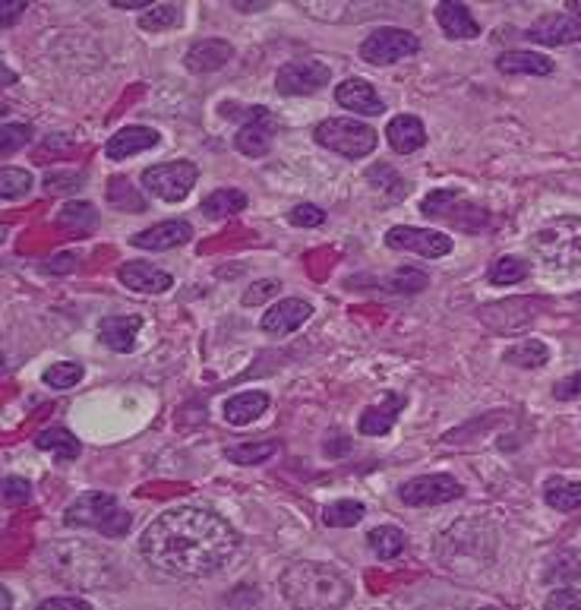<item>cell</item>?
<instances>
[{"instance_id": "cell-1", "label": "cell", "mask_w": 581, "mask_h": 610, "mask_svg": "<svg viewBox=\"0 0 581 610\" xmlns=\"http://www.w3.org/2000/svg\"><path fill=\"white\" fill-rule=\"evenodd\" d=\"M143 560L158 573L174 579H206L222 573L237 557V528L206 506L165 509L149 528L143 541Z\"/></svg>"}, {"instance_id": "cell-2", "label": "cell", "mask_w": 581, "mask_h": 610, "mask_svg": "<svg viewBox=\"0 0 581 610\" xmlns=\"http://www.w3.org/2000/svg\"><path fill=\"white\" fill-rule=\"evenodd\" d=\"M278 592L300 610H335L351 601V582L329 563L304 560L285 569L278 579Z\"/></svg>"}, {"instance_id": "cell-3", "label": "cell", "mask_w": 581, "mask_h": 610, "mask_svg": "<svg viewBox=\"0 0 581 610\" xmlns=\"http://www.w3.org/2000/svg\"><path fill=\"white\" fill-rule=\"evenodd\" d=\"M436 557L455 573H477L496 557V531L480 519H462L436 538Z\"/></svg>"}, {"instance_id": "cell-4", "label": "cell", "mask_w": 581, "mask_h": 610, "mask_svg": "<svg viewBox=\"0 0 581 610\" xmlns=\"http://www.w3.org/2000/svg\"><path fill=\"white\" fill-rule=\"evenodd\" d=\"M64 522L70 528H92L105 538H124L133 528V516L120 506V500L114 494H102V490L76 497L64 513Z\"/></svg>"}, {"instance_id": "cell-5", "label": "cell", "mask_w": 581, "mask_h": 610, "mask_svg": "<svg viewBox=\"0 0 581 610\" xmlns=\"http://www.w3.org/2000/svg\"><path fill=\"white\" fill-rule=\"evenodd\" d=\"M531 247L540 263L550 269H578L581 266V219L578 215H559L540 225L531 238Z\"/></svg>"}, {"instance_id": "cell-6", "label": "cell", "mask_w": 581, "mask_h": 610, "mask_svg": "<svg viewBox=\"0 0 581 610\" xmlns=\"http://www.w3.org/2000/svg\"><path fill=\"white\" fill-rule=\"evenodd\" d=\"M420 212H424L427 219H439L465 234H480L490 225V209L468 200L462 190H433L427 200L420 203Z\"/></svg>"}, {"instance_id": "cell-7", "label": "cell", "mask_w": 581, "mask_h": 610, "mask_svg": "<svg viewBox=\"0 0 581 610\" xmlns=\"http://www.w3.org/2000/svg\"><path fill=\"white\" fill-rule=\"evenodd\" d=\"M313 136L319 146L342 155V159H364L379 143L376 130L370 124H360L357 117H329L313 130Z\"/></svg>"}, {"instance_id": "cell-8", "label": "cell", "mask_w": 581, "mask_h": 610, "mask_svg": "<svg viewBox=\"0 0 581 610\" xmlns=\"http://www.w3.org/2000/svg\"><path fill=\"white\" fill-rule=\"evenodd\" d=\"M420 51V38L408 29H376L370 32L364 42H360V57L373 67H389L405 61V57H414Z\"/></svg>"}, {"instance_id": "cell-9", "label": "cell", "mask_w": 581, "mask_h": 610, "mask_svg": "<svg viewBox=\"0 0 581 610\" xmlns=\"http://www.w3.org/2000/svg\"><path fill=\"white\" fill-rule=\"evenodd\" d=\"M199 168L193 162H165L143 171V187L165 203H180L196 187Z\"/></svg>"}, {"instance_id": "cell-10", "label": "cell", "mask_w": 581, "mask_h": 610, "mask_svg": "<svg viewBox=\"0 0 581 610\" xmlns=\"http://www.w3.org/2000/svg\"><path fill=\"white\" fill-rule=\"evenodd\" d=\"M398 497L414 509H427V506H443V503L465 497V487L452 475H420L398 487Z\"/></svg>"}, {"instance_id": "cell-11", "label": "cell", "mask_w": 581, "mask_h": 610, "mask_svg": "<svg viewBox=\"0 0 581 610\" xmlns=\"http://www.w3.org/2000/svg\"><path fill=\"white\" fill-rule=\"evenodd\" d=\"M332 80L329 64L316 61V57H297V61L285 64L275 76L278 95H313L319 89H326Z\"/></svg>"}, {"instance_id": "cell-12", "label": "cell", "mask_w": 581, "mask_h": 610, "mask_svg": "<svg viewBox=\"0 0 581 610\" xmlns=\"http://www.w3.org/2000/svg\"><path fill=\"white\" fill-rule=\"evenodd\" d=\"M386 244L392 250H411L417 257L439 260L452 253V238L443 231H430V228H411V225H395L386 234Z\"/></svg>"}, {"instance_id": "cell-13", "label": "cell", "mask_w": 581, "mask_h": 610, "mask_svg": "<svg viewBox=\"0 0 581 610\" xmlns=\"http://www.w3.org/2000/svg\"><path fill=\"white\" fill-rule=\"evenodd\" d=\"M278 133L275 117L266 108H250L247 111V124L237 130L234 136V149L240 155H250V159H263L272 149V140Z\"/></svg>"}, {"instance_id": "cell-14", "label": "cell", "mask_w": 581, "mask_h": 610, "mask_svg": "<svg viewBox=\"0 0 581 610\" xmlns=\"http://www.w3.org/2000/svg\"><path fill=\"white\" fill-rule=\"evenodd\" d=\"M537 304L534 298H512V301H496L480 310V320H484L499 336H512V332L525 329L537 317Z\"/></svg>"}, {"instance_id": "cell-15", "label": "cell", "mask_w": 581, "mask_h": 610, "mask_svg": "<svg viewBox=\"0 0 581 610\" xmlns=\"http://www.w3.org/2000/svg\"><path fill=\"white\" fill-rule=\"evenodd\" d=\"M525 38L534 45H547V48L578 45L581 42V19L572 13H544L540 19H534V26L525 32Z\"/></svg>"}, {"instance_id": "cell-16", "label": "cell", "mask_w": 581, "mask_h": 610, "mask_svg": "<svg viewBox=\"0 0 581 610\" xmlns=\"http://www.w3.org/2000/svg\"><path fill=\"white\" fill-rule=\"evenodd\" d=\"M310 317H313V304L310 301H304V298H285V301L272 304L263 313L259 329L269 332V336H288V332L300 329Z\"/></svg>"}, {"instance_id": "cell-17", "label": "cell", "mask_w": 581, "mask_h": 610, "mask_svg": "<svg viewBox=\"0 0 581 610\" xmlns=\"http://www.w3.org/2000/svg\"><path fill=\"white\" fill-rule=\"evenodd\" d=\"M193 238V225L187 219H165L146 231H139L130 238L133 247L139 250H174Z\"/></svg>"}, {"instance_id": "cell-18", "label": "cell", "mask_w": 581, "mask_h": 610, "mask_svg": "<svg viewBox=\"0 0 581 610\" xmlns=\"http://www.w3.org/2000/svg\"><path fill=\"white\" fill-rule=\"evenodd\" d=\"M117 279L120 285H127L130 291H139V294H165L174 288V279L171 272L158 269L146 260H133V263H124L117 269Z\"/></svg>"}, {"instance_id": "cell-19", "label": "cell", "mask_w": 581, "mask_h": 610, "mask_svg": "<svg viewBox=\"0 0 581 610\" xmlns=\"http://www.w3.org/2000/svg\"><path fill=\"white\" fill-rule=\"evenodd\" d=\"M405 396L402 392H386L383 402H376L370 408H364V415H360L357 421V430L360 434H367V437H383L389 434V430L395 427L398 415H402V408H405Z\"/></svg>"}, {"instance_id": "cell-20", "label": "cell", "mask_w": 581, "mask_h": 610, "mask_svg": "<svg viewBox=\"0 0 581 610\" xmlns=\"http://www.w3.org/2000/svg\"><path fill=\"white\" fill-rule=\"evenodd\" d=\"M335 102L348 108V111H357V114H364V117H379L383 114V98H379V92L367 83V80H345V83H338L335 86Z\"/></svg>"}, {"instance_id": "cell-21", "label": "cell", "mask_w": 581, "mask_h": 610, "mask_svg": "<svg viewBox=\"0 0 581 610\" xmlns=\"http://www.w3.org/2000/svg\"><path fill=\"white\" fill-rule=\"evenodd\" d=\"M231 54H234V48L225 38H203V42L190 45L184 64L193 73H215L231 61Z\"/></svg>"}, {"instance_id": "cell-22", "label": "cell", "mask_w": 581, "mask_h": 610, "mask_svg": "<svg viewBox=\"0 0 581 610\" xmlns=\"http://www.w3.org/2000/svg\"><path fill=\"white\" fill-rule=\"evenodd\" d=\"M386 140H389V146L395 152L411 155V152L427 146V127L414 114H398V117H392L389 127H386Z\"/></svg>"}, {"instance_id": "cell-23", "label": "cell", "mask_w": 581, "mask_h": 610, "mask_svg": "<svg viewBox=\"0 0 581 610\" xmlns=\"http://www.w3.org/2000/svg\"><path fill=\"white\" fill-rule=\"evenodd\" d=\"M496 70L503 76H550L556 64L547 54L534 51H503L496 57Z\"/></svg>"}, {"instance_id": "cell-24", "label": "cell", "mask_w": 581, "mask_h": 610, "mask_svg": "<svg viewBox=\"0 0 581 610\" xmlns=\"http://www.w3.org/2000/svg\"><path fill=\"white\" fill-rule=\"evenodd\" d=\"M152 146H158V133L155 130H149V127H124L105 143V155L111 162H120V159H127V155L146 152Z\"/></svg>"}, {"instance_id": "cell-25", "label": "cell", "mask_w": 581, "mask_h": 610, "mask_svg": "<svg viewBox=\"0 0 581 610\" xmlns=\"http://www.w3.org/2000/svg\"><path fill=\"white\" fill-rule=\"evenodd\" d=\"M436 23L449 38H477L480 35V26L471 16V10L465 4H455V0H443V4L436 7Z\"/></svg>"}, {"instance_id": "cell-26", "label": "cell", "mask_w": 581, "mask_h": 610, "mask_svg": "<svg viewBox=\"0 0 581 610\" xmlns=\"http://www.w3.org/2000/svg\"><path fill=\"white\" fill-rule=\"evenodd\" d=\"M139 329H143V317L133 313V317H108L98 326V336L111 351H133Z\"/></svg>"}, {"instance_id": "cell-27", "label": "cell", "mask_w": 581, "mask_h": 610, "mask_svg": "<svg viewBox=\"0 0 581 610\" xmlns=\"http://www.w3.org/2000/svg\"><path fill=\"white\" fill-rule=\"evenodd\" d=\"M269 408V396L266 392H237L225 402V421L240 427V424H250L256 421L263 411Z\"/></svg>"}, {"instance_id": "cell-28", "label": "cell", "mask_w": 581, "mask_h": 610, "mask_svg": "<svg viewBox=\"0 0 581 610\" xmlns=\"http://www.w3.org/2000/svg\"><path fill=\"white\" fill-rule=\"evenodd\" d=\"M199 209H203L206 219L222 222V219H231V215H237V212H244V209H247V193L231 190V187H222V190L209 193Z\"/></svg>"}, {"instance_id": "cell-29", "label": "cell", "mask_w": 581, "mask_h": 610, "mask_svg": "<svg viewBox=\"0 0 581 610\" xmlns=\"http://www.w3.org/2000/svg\"><path fill=\"white\" fill-rule=\"evenodd\" d=\"M367 544H370V550L379 560H395V557L405 554L408 535L398 525H379V528H373L370 535H367Z\"/></svg>"}, {"instance_id": "cell-30", "label": "cell", "mask_w": 581, "mask_h": 610, "mask_svg": "<svg viewBox=\"0 0 581 610\" xmlns=\"http://www.w3.org/2000/svg\"><path fill=\"white\" fill-rule=\"evenodd\" d=\"M35 446L45 449V452H54V459H60V462H73V459H79V452H83L79 440L70 434V430H64V427L42 430V434L35 437Z\"/></svg>"}, {"instance_id": "cell-31", "label": "cell", "mask_w": 581, "mask_h": 610, "mask_svg": "<svg viewBox=\"0 0 581 610\" xmlns=\"http://www.w3.org/2000/svg\"><path fill=\"white\" fill-rule=\"evenodd\" d=\"M544 500L550 509H559V513H575L581 506V484L566 478H550L544 484Z\"/></svg>"}, {"instance_id": "cell-32", "label": "cell", "mask_w": 581, "mask_h": 610, "mask_svg": "<svg viewBox=\"0 0 581 610\" xmlns=\"http://www.w3.org/2000/svg\"><path fill=\"white\" fill-rule=\"evenodd\" d=\"M57 225L70 228L73 234H92L98 228V209L92 203H67L64 209L57 212Z\"/></svg>"}, {"instance_id": "cell-33", "label": "cell", "mask_w": 581, "mask_h": 610, "mask_svg": "<svg viewBox=\"0 0 581 610\" xmlns=\"http://www.w3.org/2000/svg\"><path fill=\"white\" fill-rule=\"evenodd\" d=\"M108 203L120 212H146V200L143 193H139L127 177H111L108 181Z\"/></svg>"}, {"instance_id": "cell-34", "label": "cell", "mask_w": 581, "mask_h": 610, "mask_svg": "<svg viewBox=\"0 0 581 610\" xmlns=\"http://www.w3.org/2000/svg\"><path fill=\"white\" fill-rule=\"evenodd\" d=\"M367 516V506L360 500H335L323 509V525L329 528H351Z\"/></svg>"}, {"instance_id": "cell-35", "label": "cell", "mask_w": 581, "mask_h": 610, "mask_svg": "<svg viewBox=\"0 0 581 610\" xmlns=\"http://www.w3.org/2000/svg\"><path fill=\"white\" fill-rule=\"evenodd\" d=\"M531 275V263L522 260V257H499L490 272H487V279L490 285H518V282H525Z\"/></svg>"}, {"instance_id": "cell-36", "label": "cell", "mask_w": 581, "mask_h": 610, "mask_svg": "<svg viewBox=\"0 0 581 610\" xmlns=\"http://www.w3.org/2000/svg\"><path fill=\"white\" fill-rule=\"evenodd\" d=\"M278 449H282V443H278V440H266V443H240V446H231V449L225 452V456H228L234 465H259V462L272 459Z\"/></svg>"}, {"instance_id": "cell-37", "label": "cell", "mask_w": 581, "mask_h": 610, "mask_svg": "<svg viewBox=\"0 0 581 610\" xmlns=\"http://www.w3.org/2000/svg\"><path fill=\"white\" fill-rule=\"evenodd\" d=\"M180 19H184V10H180L177 4H155L152 10H146L143 16H139V29L165 32V29L180 26Z\"/></svg>"}, {"instance_id": "cell-38", "label": "cell", "mask_w": 581, "mask_h": 610, "mask_svg": "<svg viewBox=\"0 0 581 610\" xmlns=\"http://www.w3.org/2000/svg\"><path fill=\"white\" fill-rule=\"evenodd\" d=\"M550 361V348L544 342H522L506 351V364H515V367H525V370H534V367H544Z\"/></svg>"}, {"instance_id": "cell-39", "label": "cell", "mask_w": 581, "mask_h": 610, "mask_svg": "<svg viewBox=\"0 0 581 610\" xmlns=\"http://www.w3.org/2000/svg\"><path fill=\"white\" fill-rule=\"evenodd\" d=\"M581 576V557L578 554H559V557H553L550 563H547V569H544V582L547 585H572L575 579Z\"/></svg>"}, {"instance_id": "cell-40", "label": "cell", "mask_w": 581, "mask_h": 610, "mask_svg": "<svg viewBox=\"0 0 581 610\" xmlns=\"http://www.w3.org/2000/svg\"><path fill=\"white\" fill-rule=\"evenodd\" d=\"M367 181L376 187V190H389L392 200H402V196L408 193V181L402 174H398L392 165H373L367 171Z\"/></svg>"}, {"instance_id": "cell-41", "label": "cell", "mask_w": 581, "mask_h": 610, "mask_svg": "<svg viewBox=\"0 0 581 610\" xmlns=\"http://www.w3.org/2000/svg\"><path fill=\"white\" fill-rule=\"evenodd\" d=\"M35 184V177L26 171V168H4L0 171V196H4L7 203L19 200V196H26Z\"/></svg>"}, {"instance_id": "cell-42", "label": "cell", "mask_w": 581, "mask_h": 610, "mask_svg": "<svg viewBox=\"0 0 581 610\" xmlns=\"http://www.w3.org/2000/svg\"><path fill=\"white\" fill-rule=\"evenodd\" d=\"M79 380H83V364L79 361H60L45 370V383L51 389H73Z\"/></svg>"}, {"instance_id": "cell-43", "label": "cell", "mask_w": 581, "mask_h": 610, "mask_svg": "<svg viewBox=\"0 0 581 610\" xmlns=\"http://www.w3.org/2000/svg\"><path fill=\"white\" fill-rule=\"evenodd\" d=\"M392 291H402V294H417L427 288V272L424 269H414V266H402L395 275H392Z\"/></svg>"}, {"instance_id": "cell-44", "label": "cell", "mask_w": 581, "mask_h": 610, "mask_svg": "<svg viewBox=\"0 0 581 610\" xmlns=\"http://www.w3.org/2000/svg\"><path fill=\"white\" fill-rule=\"evenodd\" d=\"M29 140H32V127L29 124H7L4 133H0V149H4V155H13V152L23 149Z\"/></svg>"}, {"instance_id": "cell-45", "label": "cell", "mask_w": 581, "mask_h": 610, "mask_svg": "<svg viewBox=\"0 0 581 610\" xmlns=\"http://www.w3.org/2000/svg\"><path fill=\"white\" fill-rule=\"evenodd\" d=\"M282 291V282L278 279H263V282H256L244 291V307H259V304H266L269 298H275V294Z\"/></svg>"}, {"instance_id": "cell-46", "label": "cell", "mask_w": 581, "mask_h": 610, "mask_svg": "<svg viewBox=\"0 0 581 610\" xmlns=\"http://www.w3.org/2000/svg\"><path fill=\"white\" fill-rule=\"evenodd\" d=\"M29 500H32V484L26 478H16V475L4 478V503L7 506H23Z\"/></svg>"}, {"instance_id": "cell-47", "label": "cell", "mask_w": 581, "mask_h": 610, "mask_svg": "<svg viewBox=\"0 0 581 610\" xmlns=\"http://www.w3.org/2000/svg\"><path fill=\"white\" fill-rule=\"evenodd\" d=\"M323 222H326V212L313 203H300L291 209V225H297V228H319Z\"/></svg>"}, {"instance_id": "cell-48", "label": "cell", "mask_w": 581, "mask_h": 610, "mask_svg": "<svg viewBox=\"0 0 581 610\" xmlns=\"http://www.w3.org/2000/svg\"><path fill=\"white\" fill-rule=\"evenodd\" d=\"M547 610H566V607H581V588L566 585V588H556V592L547 595L544 601Z\"/></svg>"}, {"instance_id": "cell-49", "label": "cell", "mask_w": 581, "mask_h": 610, "mask_svg": "<svg viewBox=\"0 0 581 610\" xmlns=\"http://www.w3.org/2000/svg\"><path fill=\"white\" fill-rule=\"evenodd\" d=\"M553 399H559V402L581 399V370L572 373V377H566V380H559V383L553 386Z\"/></svg>"}, {"instance_id": "cell-50", "label": "cell", "mask_w": 581, "mask_h": 610, "mask_svg": "<svg viewBox=\"0 0 581 610\" xmlns=\"http://www.w3.org/2000/svg\"><path fill=\"white\" fill-rule=\"evenodd\" d=\"M86 181L83 174H48V193H60V190H79Z\"/></svg>"}, {"instance_id": "cell-51", "label": "cell", "mask_w": 581, "mask_h": 610, "mask_svg": "<svg viewBox=\"0 0 581 610\" xmlns=\"http://www.w3.org/2000/svg\"><path fill=\"white\" fill-rule=\"evenodd\" d=\"M42 610H54V607H73V610H89V601L83 598H45L42 604H38Z\"/></svg>"}, {"instance_id": "cell-52", "label": "cell", "mask_w": 581, "mask_h": 610, "mask_svg": "<svg viewBox=\"0 0 581 610\" xmlns=\"http://www.w3.org/2000/svg\"><path fill=\"white\" fill-rule=\"evenodd\" d=\"M26 0H10V4H4L0 7V19H4V26H13L16 19H19V13H26Z\"/></svg>"}, {"instance_id": "cell-53", "label": "cell", "mask_w": 581, "mask_h": 610, "mask_svg": "<svg viewBox=\"0 0 581 610\" xmlns=\"http://www.w3.org/2000/svg\"><path fill=\"white\" fill-rule=\"evenodd\" d=\"M269 7V0H234V10H240V13H250V10H266Z\"/></svg>"}, {"instance_id": "cell-54", "label": "cell", "mask_w": 581, "mask_h": 610, "mask_svg": "<svg viewBox=\"0 0 581 610\" xmlns=\"http://www.w3.org/2000/svg\"><path fill=\"white\" fill-rule=\"evenodd\" d=\"M111 4L117 10H143L146 4H152V0H111Z\"/></svg>"}, {"instance_id": "cell-55", "label": "cell", "mask_w": 581, "mask_h": 610, "mask_svg": "<svg viewBox=\"0 0 581 610\" xmlns=\"http://www.w3.org/2000/svg\"><path fill=\"white\" fill-rule=\"evenodd\" d=\"M73 263H76V260L67 253V260H60V263H45L42 269H45V272H67V269H73Z\"/></svg>"}, {"instance_id": "cell-56", "label": "cell", "mask_w": 581, "mask_h": 610, "mask_svg": "<svg viewBox=\"0 0 581 610\" xmlns=\"http://www.w3.org/2000/svg\"><path fill=\"white\" fill-rule=\"evenodd\" d=\"M569 13L581 19V0H569Z\"/></svg>"}, {"instance_id": "cell-57", "label": "cell", "mask_w": 581, "mask_h": 610, "mask_svg": "<svg viewBox=\"0 0 581 610\" xmlns=\"http://www.w3.org/2000/svg\"><path fill=\"white\" fill-rule=\"evenodd\" d=\"M0 604H4V607H10V604H13V598H10L7 588H4V592H0Z\"/></svg>"}]
</instances>
